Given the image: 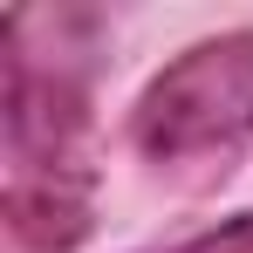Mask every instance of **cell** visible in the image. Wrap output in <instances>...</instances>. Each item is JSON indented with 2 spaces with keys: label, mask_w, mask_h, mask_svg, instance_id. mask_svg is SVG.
Returning <instances> with one entry per match:
<instances>
[{
  "label": "cell",
  "mask_w": 253,
  "mask_h": 253,
  "mask_svg": "<svg viewBox=\"0 0 253 253\" xmlns=\"http://www.w3.org/2000/svg\"><path fill=\"white\" fill-rule=\"evenodd\" d=\"M253 137V28L206 35L178 62H165L137 110H130V144L151 165H185L206 151H233Z\"/></svg>",
  "instance_id": "1"
},
{
  "label": "cell",
  "mask_w": 253,
  "mask_h": 253,
  "mask_svg": "<svg viewBox=\"0 0 253 253\" xmlns=\"http://www.w3.org/2000/svg\"><path fill=\"white\" fill-rule=\"evenodd\" d=\"M7 233L28 253H76L96 226V206H89V171L62 165V171H7Z\"/></svg>",
  "instance_id": "2"
},
{
  "label": "cell",
  "mask_w": 253,
  "mask_h": 253,
  "mask_svg": "<svg viewBox=\"0 0 253 253\" xmlns=\"http://www.w3.org/2000/svg\"><path fill=\"white\" fill-rule=\"evenodd\" d=\"M137 253H253V212H233V219H206L178 240H158V247H137Z\"/></svg>",
  "instance_id": "3"
}]
</instances>
